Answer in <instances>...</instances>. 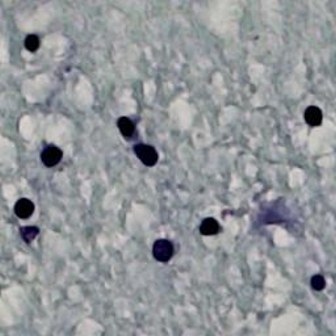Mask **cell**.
Returning <instances> with one entry per match:
<instances>
[{"label": "cell", "mask_w": 336, "mask_h": 336, "mask_svg": "<svg viewBox=\"0 0 336 336\" xmlns=\"http://www.w3.org/2000/svg\"><path fill=\"white\" fill-rule=\"evenodd\" d=\"M175 254V247L168 239H158L152 246V255L160 263H168Z\"/></svg>", "instance_id": "1"}, {"label": "cell", "mask_w": 336, "mask_h": 336, "mask_svg": "<svg viewBox=\"0 0 336 336\" xmlns=\"http://www.w3.org/2000/svg\"><path fill=\"white\" fill-rule=\"evenodd\" d=\"M134 154L147 167H154L159 160V155H158V151L155 150V147H152L150 145H145V143L135 145Z\"/></svg>", "instance_id": "2"}, {"label": "cell", "mask_w": 336, "mask_h": 336, "mask_svg": "<svg viewBox=\"0 0 336 336\" xmlns=\"http://www.w3.org/2000/svg\"><path fill=\"white\" fill-rule=\"evenodd\" d=\"M62 158H63V152H62V150L54 145L47 146L46 149L42 151V154H41V162H42L46 167H49V168L59 164Z\"/></svg>", "instance_id": "3"}, {"label": "cell", "mask_w": 336, "mask_h": 336, "mask_svg": "<svg viewBox=\"0 0 336 336\" xmlns=\"http://www.w3.org/2000/svg\"><path fill=\"white\" fill-rule=\"evenodd\" d=\"M34 204H33L32 200L29 198H20L16 205H14V213L18 218L21 220H26L29 217H32V214L34 213Z\"/></svg>", "instance_id": "4"}, {"label": "cell", "mask_w": 336, "mask_h": 336, "mask_svg": "<svg viewBox=\"0 0 336 336\" xmlns=\"http://www.w3.org/2000/svg\"><path fill=\"white\" fill-rule=\"evenodd\" d=\"M304 118L306 121V124L312 128H317V126H321L323 120L322 110L319 109L318 106H309L306 108L304 113Z\"/></svg>", "instance_id": "5"}, {"label": "cell", "mask_w": 336, "mask_h": 336, "mask_svg": "<svg viewBox=\"0 0 336 336\" xmlns=\"http://www.w3.org/2000/svg\"><path fill=\"white\" fill-rule=\"evenodd\" d=\"M117 126H118V130H120L124 138L130 139L134 135L135 125L129 117H120L117 121Z\"/></svg>", "instance_id": "6"}, {"label": "cell", "mask_w": 336, "mask_h": 336, "mask_svg": "<svg viewBox=\"0 0 336 336\" xmlns=\"http://www.w3.org/2000/svg\"><path fill=\"white\" fill-rule=\"evenodd\" d=\"M221 226L218 221L214 220V218H205L202 221L201 225H200V233L205 237H210V235H216V234L220 233Z\"/></svg>", "instance_id": "7"}, {"label": "cell", "mask_w": 336, "mask_h": 336, "mask_svg": "<svg viewBox=\"0 0 336 336\" xmlns=\"http://www.w3.org/2000/svg\"><path fill=\"white\" fill-rule=\"evenodd\" d=\"M20 234H21V238L26 243H30L39 234V229L37 226H25L20 230Z\"/></svg>", "instance_id": "8"}, {"label": "cell", "mask_w": 336, "mask_h": 336, "mask_svg": "<svg viewBox=\"0 0 336 336\" xmlns=\"http://www.w3.org/2000/svg\"><path fill=\"white\" fill-rule=\"evenodd\" d=\"M39 46H41V41H39V38L37 35L30 34L25 38V49L28 50V51H30V53L37 51V50L39 49Z\"/></svg>", "instance_id": "9"}, {"label": "cell", "mask_w": 336, "mask_h": 336, "mask_svg": "<svg viewBox=\"0 0 336 336\" xmlns=\"http://www.w3.org/2000/svg\"><path fill=\"white\" fill-rule=\"evenodd\" d=\"M310 284H312V288L314 290H323L326 287V280L325 277L322 276V275H314V276L312 277V281H310Z\"/></svg>", "instance_id": "10"}]
</instances>
